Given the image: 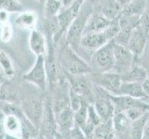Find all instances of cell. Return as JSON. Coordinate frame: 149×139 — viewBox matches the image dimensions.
Returning a JSON list of instances; mask_svg holds the SVG:
<instances>
[{"label":"cell","mask_w":149,"mask_h":139,"mask_svg":"<svg viewBox=\"0 0 149 139\" xmlns=\"http://www.w3.org/2000/svg\"><path fill=\"white\" fill-rule=\"evenodd\" d=\"M61 64L65 73L71 76H84L92 72V68L68 45L61 55Z\"/></svg>","instance_id":"cell-1"},{"label":"cell","mask_w":149,"mask_h":139,"mask_svg":"<svg viewBox=\"0 0 149 139\" xmlns=\"http://www.w3.org/2000/svg\"><path fill=\"white\" fill-rule=\"evenodd\" d=\"M90 10L83 9L79 12L77 17L72 21L67 32V45L77 52L80 46V41L83 35L85 26L90 19Z\"/></svg>","instance_id":"cell-2"},{"label":"cell","mask_w":149,"mask_h":139,"mask_svg":"<svg viewBox=\"0 0 149 139\" xmlns=\"http://www.w3.org/2000/svg\"><path fill=\"white\" fill-rule=\"evenodd\" d=\"M114 52V68L113 71L120 76L127 73L136 62L133 54L126 46L116 44L113 41Z\"/></svg>","instance_id":"cell-3"},{"label":"cell","mask_w":149,"mask_h":139,"mask_svg":"<svg viewBox=\"0 0 149 139\" xmlns=\"http://www.w3.org/2000/svg\"><path fill=\"white\" fill-rule=\"evenodd\" d=\"M94 85V88H93L94 101H93L92 105L102 122L109 120L113 118L115 114V109L108 96V93L99 86L95 85Z\"/></svg>","instance_id":"cell-4"},{"label":"cell","mask_w":149,"mask_h":139,"mask_svg":"<svg viewBox=\"0 0 149 139\" xmlns=\"http://www.w3.org/2000/svg\"><path fill=\"white\" fill-rule=\"evenodd\" d=\"M22 111L31 123L39 130L44 113V102L36 97H27L22 101Z\"/></svg>","instance_id":"cell-5"},{"label":"cell","mask_w":149,"mask_h":139,"mask_svg":"<svg viewBox=\"0 0 149 139\" xmlns=\"http://www.w3.org/2000/svg\"><path fill=\"white\" fill-rule=\"evenodd\" d=\"M91 81L93 85L102 88L111 95H118L119 88L122 85V79L119 74L114 72H98L92 75Z\"/></svg>","instance_id":"cell-6"},{"label":"cell","mask_w":149,"mask_h":139,"mask_svg":"<svg viewBox=\"0 0 149 139\" xmlns=\"http://www.w3.org/2000/svg\"><path fill=\"white\" fill-rule=\"evenodd\" d=\"M23 80L33 83L40 90H46L47 86V72L45 66V56H38L33 68L29 72L23 74Z\"/></svg>","instance_id":"cell-7"},{"label":"cell","mask_w":149,"mask_h":139,"mask_svg":"<svg viewBox=\"0 0 149 139\" xmlns=\"http://www.w3.org/2000/svg\"><path fill=\"white\" fill-rule=\"evenodd\" d=\"M92 62L100 72H112L114 68L113 40L108 42L100 49L96 50L92 57Z\"/></svg>","instance_id":"cell-8"},{"label":"cell","mask_w":149,"mask_h":139,"mask_svg":"<svg viewBox=\"0 0 149 139\" xmlns=\"http://www.w3.org/2000/svg\"><path fill=\"white\" fill-rule=\"evenodd\" d=\"M67 81L69 83L70 89L73 90L82 98L87 100L90 104H93L94 101V93L93 88L91 85V82L88 81L86 75L84 76H71L66 74Z\"/></svg>","instance_id":"cell-9"},{"label":"cell","mask_w":149,"mask_h":139,"mask_svg":"<svg viewBox=\"0 0 149 139\" xmlns=\"http://www.w3.org/2000/svg\"><path fill=\"white\" fill-rule=\"evenodd\" d=\"M69 94L70 85L68 81L64 82L62 80L60 82V85L55 89L53 98L51 99V104H52L54 114H57L65 108L70 107Z\"/></svg>","instance_id":"cell-10"},{"label":"cell","mask_w":149,"mask_h":139,"mask_svg":"<svg viewBox=\"0 0 149 139\" xmlns=\"http://www.w3.org/2000/svg\"><path fill=\"white\" fill-rule=\"evenodd\" d=\"M147 40L148 37L144 34V32L139 27H137L132 32L126 47L133 54L135 58H137L146 48V45L148 42Z\"/></svg>","instance_id":"cell-11"},{"label":"cell","mask_w":149,"mask_h":139,"mask_svg":"<svg viewBox=\"0 0 149 139\" xmlns=\"http://www.w3.org/2000/svg\"><path fill=\"white\" fill-rule=\"evenodd\" d=\"M113 126L116 139H129L132 120L125 112H116L113 116Z\"/></svg>","instance_id":"cell-12"},{"label":"cell","mask_w":149,"mask_h":139,"mask_svg":"<svg viewBox=\"0 0 149 139\" xmlns=\"http://www.w3.org/2000/svg\"><path fill=\"white\" fill-rule=\"evenodd\" d=\"M108 42L110 41L107 39L104 32H92V34H87L82 36L80 41V46L88 50L96 51L105 45Z\"/></svg>","instance_id":"cell-13"},{"label":"cell","mask_w":149,"mask_h":139,"mask_svg":"<svg viewBox=\"0 0 149 139\" xmlns=\"http://www.w3.org/2000/svg\"><path fill=\"white\" fill-rule=\"evenodd\" d=\"M55 120L57 128H59L62 133L70 131L77 125L74 120V111L70 107H67L59 113L55 114Z\"/></svg>","instance_id":"cell-14"},{"label":"cell","mask_w":149,"mask_h":139,"mask_svg":"<svg viewBox=\"0 0 149 139\" xmlns=\"http://www.w3.org/2000/svg\"><path fill=\"white\" fill-rule=\"evenodd\" d=\"M45 66H46V72H47V77L50 83H58L59 78V72H58V65L56 61L55 54L53 47L49 46L47 55L45 56Z\"/></svg>","instance_id":"cell-15"},{"label":"cell","mask_w":149,"mask_h":139,"mask_svg":"<svg viewBox=\"0 0 149 139\" xmlns=\"http://www.w3.org/2000/svg\"><path fill=\"white\" fill-rule=\"evenodd\" d=\"M118 96H127L136 99H143L148 97L143 89L142 83L132 82H122Z\"/></svg>","instance_id":"cell-16"},{"label":"cell","mask_w":149,"mask_h":139,"mask_svg":"<svg viewBox=\"0 0 149 139\" xmlns=\"http://www.w3.org/2000/svg\"><path fill=\"white\" fill-rule=\"evenodd\" d=\"M113 21H108L104 16L92 17L91 20L90 19L88 20V22L83 32V35L87 34H92V32H102Z\"/></svg>","instance_id":"cell-17"},{"label":"cell","mask_w":149,"mask_h":139,"mask_svg":"<svg viewBox=\"0 0 149 139\" xmlns=\"http://www.w3.org/2000/svg\"><path fill=\"white\" fill-rule=\"evenodd\" d=\"M147 76H148V72L142 66H140L138 63L135 62L132 69L126 74L121 76V79H122V82L142 83L147 78Z\"/></svg>","instance_id":"cell-18"},{"label":"cell","mask_w":149,"mask_h":139,"mask_svg":"<svg viewBox=\"0 0 149 139\" xmlns=\"http://www.w3.org/2000/svg\"><path fill=\"white\" fill-rule=\"evenodd\" d=\"M29 45L32 52L36 57L38 56H45L46 54V41L45 37L39 32L32 31V34L29 40Z\"/></svg>","instance_id":"cell-19"},{"label":"cell","mask_w":149,"mask_h":139,"mask_svg":"<svg viewBox=\"0 0 149 139\" xmlns=\"http://www.w3.org/2000/svg\"><path fill=\"white\" fill-rule=\"evenodd\" d=\"M123 8L116 0H107L102 7V16L110 21L118 20Z\"/></svg>","instance_id":"cell-20"},{"label":"cell","mask_w":149,"mask_h":139,"mask_svg":"<svg viewBox=\"0 0 149 139\" xmlns=\"http://www.w3.org/2000/svg\"><path fill=\"white\" fill-rule=\"evenodd\" d=\"M112 119L106 120V122H102L98 126H96L93 137H95L96 139H115V132Z\"/></svg>","instance_id":"cell-21"},{"label":"cell","mask_w":149,"mask_h":139,"mask_svg":"<svg viewBox=\"0 0 149 139\" xmlns=\"http://www.w3.org/2000/svg\"><path fill=\"white\" fill-rule=\"evenodd\" d=\"M18 93L11 83H3L0 85V100L4 103L14 104L17 101Z\"/></svg>","instance_id":"cell-22"},{"label":"cell","mask_w":149,"mask_h":139,"mask_svg":"<svg viewBox=\"0 0 149 139\" xmlns=\"http://www.w3.org/2000/svg\"><path fill=\"white\" fill-rule=\"evenodd\" d=\"M148 114H149V112L143 115L141 118H139L135 120H132V125H130L129 139H142L143 127H144V124H146V122L147 120Z\"/></svg>","instance_id":"cell-23"},{"label":"cell","mask_w":149,"mask_h":139,"mask_svg":"<svg viewBox=\"0 0 149 139\" xmlns=\"http://www.w3.org/2000/svg\"><path fill=\"white\" fill-rule=\"evenodd\" d=\"M88 106L90 103L83 99L82 103L79 107V109L74 111V120H76V124L79 127H83L88 122Z\"/></svg>","instance_id":"cell-24"},{"label":"cell","mask_w":149,"mask_h":139,"mask_svg":"<svg viewBox=\"0 0 149 139\" xmlns=\"http://www.w3.org/2000/svg\"><path fill=\"white\" fill-rule=\"evenodd\" d=\"M0 68L8 78H12L15 73L11 60L4 50H0Z\"/></svg>","instance_id":"cell-25"},{"label":"cell","mask_w":149,"mask_h":139,"mask_svg":"<svg viewBox=\"0 0 149 139\" xmlns=\"http://www.w3.org/2000/svg\"><path fill=\"white\" fill-rule=\"evenodd\" d=\"M139 28L144 32V34L148 37V34H149V0H147L146 9H144V11L141 15V18H140Z\"/></svg>","instance_id":"cell-26"},{"label":"cell","mask_w":149,"mask_h":139,"mask_svg":"<svg viewBox=\"0 0 149 139\" xmlns=\"http://www.w3.org/2000/svg\"><path fill=\"white\" fill-rule=\"evenodd\" d=\"M136 63L142 66L149 73V41L147 42L143 53L136 58Z\"/></svg>","instance_id":"cell-27"},{"label":"cell","mask_w":149,"mask_h":139,"mask_svg":"<svg viewBox=\"0 0 149 139\" xmlns=\"http://www.w3.org/2000/svg\"><path fill=\"white\" fill-rule=\"evenodd\" d=\"M0 9L8 11H20L22 7L15 0H0Z\"/></svg>","instance_id":"cell-28"},{"label":"cell","mask_w":149,"mask_h":139,"mask_svg":"<svg viewBox=\"0 0 149 139\" xmlns=\"http://www.w3.org/2000/svg\"><path fill=\"white\" fill-rule=\"evenodd\" d=\"M16 23L22 28H29L34 23V16L31 14H22L17 19Z\"/></svg>","instance_id":"cell-29"},{"label":"cell","mask_w":149,"mask_h":139,"mask_svg":"<svg viewBox=\"0 0 149 139\" xmlns=\"http://www.w3.org/2000/svg\"><path fill=\"white\" fill-rule=\"evenodd\" d=\"M61 7V2L59 0H47L46 4V11L49 16H53L55 13H57Z\"/></svg>","instance_id":"cell-30"},{"label":"cell","mask_w":149,"mask_h":139,"mask_svg":"<svg viewBox=\"0 0 149 139\" xmlns=\"http://www.w3.org/2000/svg\"><path fill=\"white\" fill-rule=\"evenodd\" d=\"M142 139H149V114H148L147 120H146V124H144V127H143Z\"/></svg>","instance_id":"cell-31"},{"label":"cell","mask_w":149,"mask_h":139,"mask_svg":"<svg viewBox=\"0 0 149 139\" xmlns=\"http://www.w3.org/2000/svg\"><path fill=\"white\" fill-rule=\"evenodd\" d=\"M116 1H118V3L121 7L125 8L126 6H128V5H130L132 2H133L134 0H116Z\"/></svg>","instance_id":"cell-32"},{"label":"cell","mask_w":149,"mask_h":139,"mask_svg":"<svg viewBox=\"0 0 149 139\" xmlns=\"http://www.w3.org/2000/svg\"><path fill=\"white\" fill-rule=\"evenodd\" d=\"M76 1H77V0H63V5L64 7H66L68 8L71 7Z\"/></svg>","instance_id":"cell-33"},{"label":"cell","mask_w":149,"mask_h":139,"mask_svg":"<svg viewBox=\"0 0 149 139\" xmlns=\"http://www.w3.org/2000/svg\"><path fill=\"white\" fill-rule=\"evenodd\" d=\"M5 116H6V114H5L3 109L0 108V122H3V120L5 118Z\"/></svg>","instance_id":"cell-34"},{"label":"cell","mask_w":149,"mask_h":139,"mask_svg":"<svg viewBox=\"0 0 149 139\" xmlns=\"http://www.w3.org/2000/svg\"><path fill=\"white\" fill-rule=\"evenodd\" d=\"M30 139H47L46 137H45V136H43L42 133H38L37 136H34V137H32V138H30Z\"/></svg>","instance_id":"cell-35"},{"label":"cell","mask_w":149,"mask_h":139,"mask_svg":"<svg viewBox=\"0 0 149 139\" xmlns=\"http://www.w3.org/2000/svg\"><path fill=\"white\" fill-rule=\"evenodd\" d=\"M4 139H23V138L16 137V136H8V134H5Z\"/></svg>","instance_id":"cell-36"},{"label":"cell","mask_w":149,"mask_h":139,"mask_svg":"<svg viewBox=\"0 0 149 139\" xmlns=\"http://www.w3.org/2000/svg\"><path fill=\"white\" fill-rule=\"evenodd\" d=\"M148 38H149V34H148Z\"/></svg>","instance_id":"cell-37"},{"label":"cell","mask_w":149,"mask_h":139,"mask_svg":"<svg viewBox=\"0 0 149 139\" xmlns=\"http://www.w3.org/2000/svg\"><path fill=\"white\" fill-rule=\"evenodd\" d=\"M39 1H42V0H39Z\"/></svg>","instance_id":"cell-38"},{"label":"cell","mask_w":149,"mask_h":139,"mask_svg":"<svg viewBox=\"0 0 149 139\" xmlns=\"http://www.w3.org/2000/svg\"><path fill=\"white\" fill-rule=\"evenodd\" d=\"M115 139H116V138H115Z\"/></svg>","instance_id":"cell-39"}]
</instances>
